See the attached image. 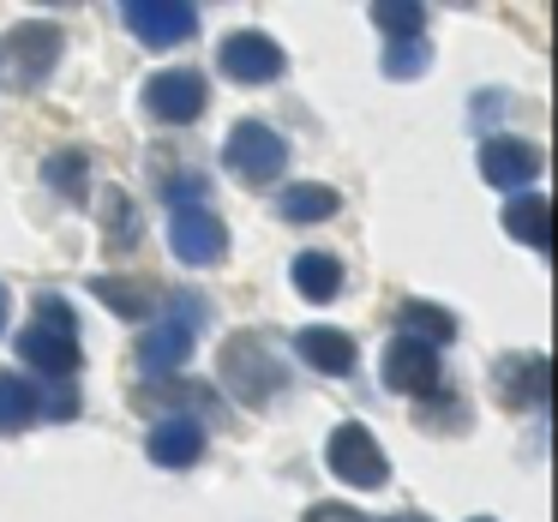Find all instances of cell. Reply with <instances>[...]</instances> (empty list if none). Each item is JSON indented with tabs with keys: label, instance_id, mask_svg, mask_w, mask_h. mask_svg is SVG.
Wrapping results in <instances>:
<instances>
[{
	"label": "cell",
	"instance_id": "obj_1",
	"mask_svg": "<svg viewBox=\"0 0 558 522\" xmlns=\"http://www.w3.org/2000/svg\"><path fill=\"white\" fill-rule=\"evenodd\" d=\"M19 361L37 366V378H54V385H66L78 366V318L73 306L61 301V294H43L37 301V318H31V330L19 337Z\"/></svg>",
	"mask_w": 558,
	"mask_h": 522
},
{
	"label": "cell",
	"instance_id": "obj_2",
	"mask_svg": "<svg viewBox=\"0 0 558 522\" xmlns=\"http://www.w3.org/2000/svg\"><path fill=\"white\" fill-rule=\"evenodd\" d=\"M222 385L241 402H270V390H282V366H277V354L265 349V337L241 330V337L222 342Z\"/></svg>",
	"mask_w": 558,
	"mask_h": 522
},
{
	"label": "cell",
	"instance_id": "obj_3",
	"mask_svg": "<svg viewBox=\"0 0 558 522\" xmlns=\"http://www.w3.org/2000/svg\"><path fill=\"white\" fill-rule=\"evenodd\" d=\"M222 162H229L241 181L265 186V181H277V174L289 169V145L277 138V126L241 121V126H229V138H222Z\"/></svg>",
	"mask_w": 558,
	"mask_h": 522
},
{
	"label": "cell",
	"instance_id": "obj_4",
	"mask_svg": "<svg viewBox=\"0 0 558 522\" xmlns=\"http://www.w3.org/2000/svg\"><path fill=\"white\" fill-rule=\"evenodd\" d=\"M54 61H61V31L54 25H19L13 37L0 43V78L13 90L43 85L54 73Z\"/></svg>",
	"mask_w": 558,
	"mask_h": 522
},
{
	"label": "cell",
	"instance_id": "obj_5",
	"mask_svg": "<svg viewBox=\"0 0 558 522\" xmlns=\"http://www.w3.org/2000/svg\"><path fill=\"white\" fill-rule=\"evenodd\" d=\"M325 462H330V474H337V481H349V486H385L390 481L385 450H378V438L366 433L361 421H342L337 433H330Z\"/></svg>",
	"mask_w": 558,
	"mask_h": 522
},
{
	"label": "cell",
	"instance_id": "obj_6",
	"mask_svg": "<svg viewBox=\"0 0 558 522\" xmlns=\"http://www.w3.org/2000/svg\"><path fill=\"white\" fill-rule=\"evenodd\" d=\"M121 19L145 49H174V43H186L198 31V13L181 7V0H126Z\"/></svg>",
	"mask_w": 558,
	"mask_h": 522
},
{
	"label": "cell",
	"instance_id": "obj_7",
	"mask_svg": "<svg viewBox=\"0 0 558 522\" xmlns=\"http://www.w3.org/2000/svg\"><path fill=\"white\" fill-rule=\"evenodd\" d=\"M217 66L234 78V85H270V78H282V49L265 37V31H234V37H222L217 49Z\"/></svg>",
	"mask_w": 558,
	"mask_h": 522
},
{
	"label": "cell",
	"instance_id": "obj_8",
	"mask_svg": "<svg viewBox=\"0 0 558 522\" xmlns=\"http://www.w3.org/2000/svg\"><path fill=\"white\" fill-rule=\"evenodd\" d=\"M193 342H198V318H162V325H145L138 330V373H150V378H169V373H181L186 366V354H193Z\"/></svg>",
	"mask_w": 558,
	"mask_h": 522
},
{
	"label": "cell",
	"instance_id": "obj_9",
	"mask_svg": "<svg viewBox=\"0 0 558 522\" xmlns=\"http://www.w3.org/2000/svg\"><path fill=\"white\" fill-rule=\"evenodd\" d=\"M169 246H174V258H186V265H217V258L229 253V229L198 205H174Z\"/></svg>",
	"mask_w": 558,
	"mask_h": 522
},
{
	"label": "cell",
	"instance_id": "obj_10",
	"mask_svg": "<svg viewBox=\"0 0 558 522\" xmlns=\"http://www.w3.org/2000/svg\"><path fill=\"white\" fill-rule=\"evenodd\" d=\"M145 109L157 121H198L205 114V78L186 73V66H169V73H150L145 78Z\"/></svg>",
	"mask_w": 558,
	"mask_h": 522
},
{
	"label": "cell",
	"instance_id": "obj_11",
	"mask_svg": "<svg viewBox=\"0 0 558 522\" xmlns=\"http://www.w3.org/2000/svg\"><path fill=\"white\" fill-rule=\"evenodd\" d=\"M378 373H385V385L402 390V397H426V390L438 385V349H426V342H414V337H397L385 349V361H378Z\"/></svg>",
	"mask_w": 558,
	"mask_h": 522
},
{
	"label": "cell",
	"instance_id": "obj_12",
	"mask_svg": "<svg viewBox=\"0 0 558 522\" xmlns=\"http://www.w3.org/2000/svg\"><path fill=\"white\" fill-rule=\"evenodd\" d=\"M481 174L493 186H505V193H522V186L541 174V150H534L529 138H486L481 145Z\"/></svg>",
	"mask_w": 558,
	"mask_h": 522
},
{
	"label": "cell",
	"instance_id": "obj_13",
	"mask_svg": "<svg viewBox=\"0 0 558 522\" xmlns=\"http://www.w3.org/2000/svg\"><path fill=\"white\" fill-rule=\"evenodd\" d=\"M493 385L510 409H546V397H553V366L541 354H522V361L510 354V361H498Z\"/></svg>",
	"mask_w": 558,
	"mask_h": 522
},
{
	"label": "cell",
	"instance_id": "obj_14",
	"mask_svg": "<svg viewBox=\"0 0 558 522\" xmlns=\"http://www.w3.org/2000/svg\"><path fill=\"white\" fill-rule=\"evenodd\" d=\"M294 354H301L306 366H318L325 378H349L354 361H361L354 337H342V330H330V325H306L301 337H294Z\"/></svg>",
	"mask_w": 558,
	"mask_h": 522
},
{
	"label": "cell",
	"instance_id": "obj_15",
	"mask_svg": "<svg viewBox=\"0 0 558 522\" xmlns=\"http://www.w3.org/2000/svg\"><path fill=\"white\" fill-rule=\"evenodd\" d=\"M198 450H205V426L198 421H162L157 433H150V462H162V469H193Z\"/></svg>",
	"mask_w": 558,
	"mask_h": 522
},
{
	"label": "cell",
	"instance_id": "obj_16",
	"mask_svg": "<svg viewBox=\"0 0 558 522\" xmlns=\"http://www.w3.org/2000/svg\"><path fill=\"white\" fill-rule=\"evenodd\" d=\"M294 289H301V301H313V306L337 301L342 294V265L330 253H301L294 258Z\"/></svg>",
	"mask_w": 558,
	"mask_h": 522
},
{
	"label": "cell",
	"instance_id": "obj_17",
	"mask_svg": "<svg viewBox=\"0 0 558 522\" xmlns=\"http://www.w3.org/2000/svg\"><path fill=\"white\" fill-rule=\"evenodd\" d=\"M397 318H402V330H409L414 342H426V349H445V342L457 337V318H450L445 306H433V301H402Z\"/></svg>",
	"mask_w": 558,
	"mask_h": 522
},
{
	"label": "cell",
	"instance_id": "obj_18",
	"mask_svg": "<svg viewBox=\"0 0 558 522\" xmlns=\"http://www.w3.org/2000/svg\"><path fill=\"white\" fill-rule=\"evenodd\" d=\"M31 421H37V390H31V378L0 373V438L25 433Z\"/></svg>",
	"mask_w": 558,
	"mask_h": 522
},
{
	"label": "cell",
	"instance_id": "obj_19",
	"mask_svg": "<svg viewBox=\"0 0 558 522\" xmlns=\"http://www.w3.org/2000/svg\"><path fill=\"white\" fill-rule=\"evenodd\" d=\"M546 222H553V210H546L541 193H517L505 205V229L517 234L522 246H546Z\"/></svg>",
	"mask_w": 558,
	"mask_h": 522
},
{
	"label": "cell",
	"instance_id": "obj_20",
	"mask_svg": "<svg viewBox=\"0 0 558 522\" xmlns=\"http://www.w3.org/2000/svg\"><path fill=\"white\" fill-rule=\"evenodd\" d=\"M337 205L342 198L330 186H282V198H277L282 222H325V217H337Z\"/></svg>",
	"mask_w": 558,
	"mask_h": 522
},
{
	"label": "cell",
	"instance_id": "obj_21",
	"mask_svg": "<svg viewBox=\"0 0 558 522\" xmlns=\"http://www.w3.org/2000/svg\"><path fill=\"white\" fill-rule=\"evenodd\" d=\"M373 31H385L390 43H409L426 31V7H414V0H378L373 7Z\"/></svg>",
	"mask_w": 558,
	"mask_h": 522
},
{
	"label": "cell",
	"instance_id": "obj_22",
	"mask_svg": "<svg viewBox=\"0 0 558 522\" xmlns=\"http://www.w3.org/2000/svg\"><path fill=\"white\" fill-rule=\"evenodd\" d=\"M49 186L66 193V198H85V186H90V157L85 150H54L49 157Z\"/></svg>",
	"mask_w": 558,
	"mask_h": 522
},
{
	"label": "cell",
	"instance_id": "obj_23",
	"mask_svg": "<svg viewBox=\"0 0 558 522\" xmlns=\"http://www.w3.org/2000/svg\"><path fill=\"white\" fill-rule=\"evenodd\" d=\"M426 66H433L426 37H409V43H390V49H385V78H421Z\"/></svg>",
	"mask_w": 558,
	"mask_h": 522
},
{
	"label": "cell",
	"instance_id": "obj_24",
	"mask_svg": "<svg viewBox=\"0 0 558 522\" xmlns=\"http://www.w3.org/2000/svg\"><path fill=\"white\" fill-rule=\"evenodd\" d=\"M90 289H97V301H109L121 318H150V294L145 289H126V282H114V277H97Z\"/></svg>",
	"mask_w": 558,
	"mask_h": 522
},
{
	"label": "cell",
	"instance_id": "obj_25",
	"mask_svg": "<svg viewBox=\"0 0 558 522\" xmlns=\"http://www.w3.org/2000/svg\"><path fill=\"white\" fill-rule=\"evenodd\" d=\"M109 210V246H133L138 241V210H126V193H102Z\"/></svg>",
	"mask_w": 558,
	"mask_h": 522
},
{
	"label": "cell",
	"instance_id": "obj_26",
	"mask_svg": "<svg viewBox=\"0 0 558 522\" xmlns=\"http://www.w3.org/2000/svg\"><path fill=\"white\" fill-rule=\"evenodd\" d=\"M306 522H366V510H354V505H337V498H325V505H313V510H306Z\"/></svg>",
	"mask_w": 558,
	"mask_h": 522
},
{
	"label": "cell",
	"instance_id": "obj_27",
	"mask_svg": "<svg viewBox=\"0 0 558 522\" xmlns=\"http://www.w3.org/2000/svg\"><path fill=\"white\" fill-rule=\"evenodd\" d=\"M198 193H205L198 181H169V198H174V205H181V198H198Z\"/></svg>",
	"mask_w": 558,
	"mask_h": 522
},
{
	"label": "cell",
	"instance_id": "obj_28",
	"mask_svg": "<svg viewBox=\"0 0 558 522\" xmlns=\"http://www.w3.org/2000/svg\"><path fill=\"white\" fill-rule=\"evenodd\" d=\"M7 306H13V301H7V282H0V330H7Z\"/></svg>",
	"mask_w": 558,
	"mask_h": 522
},
{
	"label": "cell",
	"instance_id": "obj_29",
	"mask_svg": "<svg viewBox=\"0 0 558 522\" xmlns=\"http://www.w3.org/2000/svg\"><path fill=\"white\" fill-rule=\"evenodd\" d=\"M390 522H426V517H414V510H409V517H390Z\"/></svg>",
	"mask_w": 558,
	"mask_h": 522
},
{
	"label": "cell",
	"instance_id": "obj_30",
	"mask_svg": "<svg viewBox=\"0 0 558 522\" xmlns=\"http://www.w3.org/2000/svg\"><path fill=\"white\" fill-rule=\"evenodd\" d=\"M469 522H493V517H469Z\"/></svg>",
	"mask_w": 558,
	"mask_h": 522
}]
</instances>
